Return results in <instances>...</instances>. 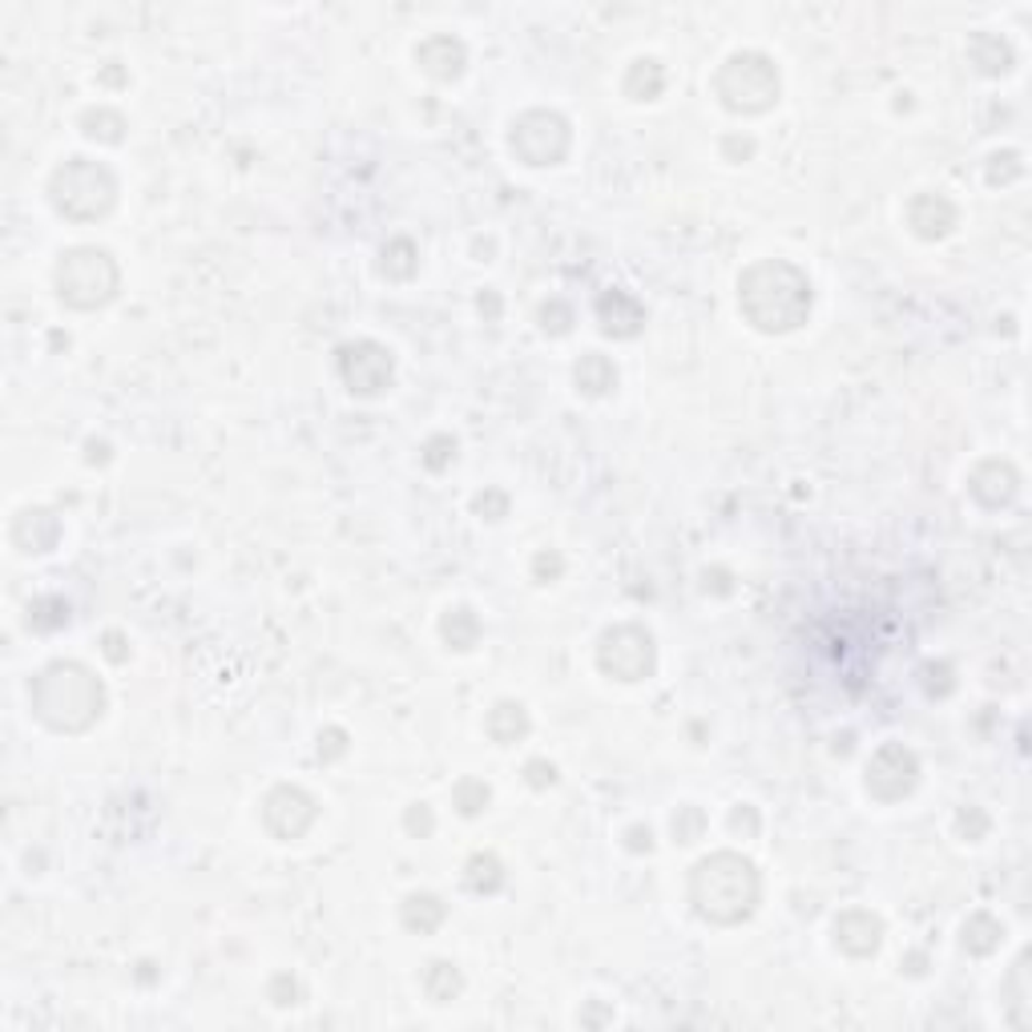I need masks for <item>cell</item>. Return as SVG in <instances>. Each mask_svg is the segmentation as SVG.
I'll return each instance as SVG.
<instances>
[{
  "instance_id": "f35d334b",
  "label": "cell",
  "mask_w": 1032,
  "mask_h": 1032,
  "mask_svg": "<svg viewBox=\"0 0 1032 1032\" xmlns=\"http://www.w3.org/2000/svg\"><path fill=\"white\" fill-rule=\"evenodd\" d=\"M403 826H408V835L428 839L432 831H436V814H432V807L428 803H412L408 807V814H403Z\"/></svg>"
},
{
  "instance_id": "f6af8a7d",
  "label": "cell",
  "mask_w": 1032,
  "mask_h": 1032,
  "mask_svg": "<svg viewBox=\"0 0 1032 1032\" xmlns=\"http://www.w3.org/2000/svg\"><path fill=\"white\" fill-rule=\"evenodd\" d=\"M102 654L109 657V662H117V665H122V662H129L126 638H122V633H117V630H109V633H105V638H102Z\"/></svg>"
},
{
  "instance_id": "4fadbf2b",
  "label": "cell",
  "mask_w": 1032,
  "mask_h": 1032,
  "mask_svg": "<svg viewBox=\"0 0 1032 1032\" xmlns=\"http://www.w3.org/2000/svg\"><path fill=\"white\" fill-rule=\"evenodd\" d=\"M884 944V919L867 912V907H847L835 916V948L839 952L855 956V960H867V956L880 952Z\"/></svg>"
},
{
  "instance_id": "f546056e",
  "label": "cell",
  "mask_w": 1032,
  "mask_h": 1032,
  "mask_svg": "<svg viewBox=\"0 0 1032 1032\" xmlns=\"http://www.w3.org/2000/svg\"><path fill=\"white\" fill-rule=\"evenodd\" d=\"M29 625L41 633L61 630V625H70V605H65L61 597H41V601L29 605Z\"/></svg>"
},
{
  "instance_id": "2e32d148",
  "label": "cell",
  "mask_w": 1032,
  "mask_h": 1032,
  "mask_svg": "<svg viewBox=\"0 0 1032 1032\" xmlns=\"http://www.w3.org/2000/svg\"><path fill=\"white\" fill-rule=\"evenodd\" d=\"M415 65L432 81H456L460 73H464V65H468V49L452 33L424 36V41L415 45Z\"/></svg>"
},
{
  "instance_id": "d6a6232c",
  "label": "cell",
  "mask_w": 1032,
  "mask_h": 1032,
  "mask_svg": "<svg viewBox=\"0 0 1032 1032\" xmlns=\"http://www.w3.org/2000/svg\"><path fill=\"white\" fill-rule=\"evenodd\" d=\"M1021 173H1024L1021 149H1000V154L988 158V182L992 186H1009L1012 178H1021Z\"/></svg>"
},
{
  "instance_id": "ee69618b",
  "label": "cell",
  "mask_w": 1032,
  "mask_h": 1032,
  "mask_svg": "<svg viewBox=\"0 0 1032 1032\" xmlns=\"http://www.w3.org/2000/svg\"><path fill=\"white\" fill-rule=\"evenodd\" d=\"M625 847H630L633 855H650V851H654V831L642 823H633L630 831H625Z\"/></svg>"
},
{
  "instance_id": "7dc6e473",
  "label": "cell",
  "mask_w": 1032,
  "mask_h": 1032,
  "mask_svg": "<svg viewBox=\"0 0 1032 1032\" xmlns=\"http://www.w3.org/2000/svg\"><path fill=\"white\" fill-rule=\"evenodd\" d=\"M476 307H481V315H488V319H496V315H501V295H496V291H484V295H481V303H476Z\"/></svg>"
},
{
  "instance_id": "44dd1931",
  "label": "cell",
  "mask_w": 1032,
  "mask_h": 1032,
  "mask_svg": "<svg viewBox=\"0 0 1032 1032\" xmlns=\"http://www.w3.org/2000/svg\"><path fill=\"white\" fill-rule=\"evenodd\" d=\"M481 633H484V625H481V618H476V609H472V605L444 609V618H440V638H444L447 650L468 654V650H476Z\"/></svg>"
},
{
  "instance_id": "277c9868",
  "label": "cell",
  "mask_w": 1032,
  "mask_h": 1032,
  "mask_svg": "<svg viewBox=\"0 0 1032 1032\" xmlns=\"http://www.w3.org/2000/svg\"><path fill=\"white\" fill-rule=\"evenodd\" d=\"M49 202L61 219L97 222L117 207V178L105 161L70 158L49 178Z\"/></svg>"
},
{
  "instance_id": "60d3db41",
  "label": "cell",
  "mask_w": 1032,
  "mask_h": 1032,
  "mask_svg": "<svg viewBox=\"0 0 1032 1032\" xmlns=\"http://www.w3.org/2000/svg\"><path fill=\"white\" fill-rule=\"evenodd\" d=\"M347 755V730L344 726H327L319 735V758L323 762H335V758Z\"/></svg>"
},
{
  "instance_id": "d6986e66",
  "label": "cell",
  "mask_w": 1032,
  "mask_h": 1032,
  "mask_svg": "<svg viewBox=\"0 0 1032 1032\" xmlns=\"http://www.w3.org/2000/svg\"><path fill=\"white\" fill-rule=\"evenodd\" d=\"M447 919V904L436 892H412L400 904V924L408 931H420V936H432Z\"/></svg>"
},
{
  "instance_id": "52a82bcc",
  "label": "cell",
  "mask_w": 1032,
  "mask_h": 1032,
  "mask_svg": "<svg viewBox=\"0 0 1032 1032\" xmlns=\"http://www.w3.org/2000/svg\"><path fill=\"white\" fill-rule=\"evenodd\" d=\"M573 146V129L557 109H525L508 129V149L516 161H525L533 170L540 166H561Z\"/></svg>"
},
{
  "instance_id": "d4e9b609",
  "label": "cell",
  "mask_w": 1032,
  "mask_h": 1032,
  "mask_svg": "<svg viewBox=\"0 0 1032 1032\" xmlns=\"http://www.w3.org/2000/svg\"><path fill=\"white\" fill-rule=\"evenodd\" d=\"M415 271H420V251H415L412 239H388L383 242V251H379V275L388 278V283H408V278H415Z\"/></svg>"
},
{
  "instance_id": "ab89813d",
  "label": "cell",
  "mask_w": 1032,
  "mask_h": 1032,
  "mask_svg": "<svg viewBox=\"0 0 1032 1032\" xmlns=\"http://www.w3.org/2000/svg\"><path fill=\"white\" fill-rule=\"evenodd\" d=\"M525 782L533 787V791H549L552 782H557V767H552L549 758H528V762H525Z\"/></svg>"
},
{
  "instance_id": "d590c367",
  "label": "cell",
  "mask_w": 1032,
  "mask_h": 1032,
  "mask_svg": "<svg viewBox=\"0 0 1032 1032\" xmlns=\"http://www.w3.org/2000/svg\"><path fill=\"white\" fill-rule=\"evenodd\" d=\"M472 513L484 516V520H501V516H508V493H501V488H484V493L472 496Z\"/></svg>"
},
{
  "instance_id": "8d00e7d4",
  "label": "cell",
  "mask_w": 1032,
  "mask_h": 1032,
  "mask_svg": "<svg viewBox=\"0 0 1032 1032\" xmlns=\"http://www.w3.org/2000/svg\"><path fill=\"white\" fill-rule=\"evenodd\" d=\"M565 573V557L557 549H545L533 557V581H540V586H552L557 577Z\"/></svg>"
},
{
  "instance_id": "4316f807",
  "label": "cell",
  "mask_w": 1032,
  "mask_h": 1032,
  "mask_svg": "<svg viewBox=\"0 0 1032 1032\" xmlns=\"http://www.w3.org/2000/svg\"><path fill=\"white\" fill-rule=\"evenodd\" d=\"M424 992L432 1004H452L464 992V976L452 960H432L424 968Z\"/></svg>"
},
{
  "instance_id": "83f0119b",
  "label": "cell",
  "mask_w": 1032,
  "mask_h": 1032,
  "mask_svg": "<svg viewBox=\"0 0 1032 1032\" xmlns=\"http://www.w3.org/2000/svg\"><path fill=\"white\" fill-rule=\"evenodd\" d=\"M464 884H468V892H476V895H496L501 887H505V863L496 860L493 851L472 855L468 867H464Z\"/></svg>"
},
{
  "instance_id": "ffe728a7",
  "label": "cell",
  "mask_w": 1032,
  "mask_h": 1032,
  "mask_svg": "<svg viewBox=\"0 0 1032 1032\" xmlns=\"http://www.w3.org/2000/svg\"><path fill=\"white\" fill-rule=\"evenodd\" d=\"M484 730H488V738L501 746H516L520 738H528V730H533V718H528V710L520 706V702H496L493 710H488V718H484Z\"/></svg>"
},
{
  "instance_id": "8fae6325",
  "label": "cell",
  "mask_w": 1032,
  "mask_h": 1032,
  "mask_svg": "<svg viewBox=\"0 0 1032 1032\" xmlns=\"http://www.w3.org/2000/svg\"><path fill=\"white\" fill-rule=\"evenodd\" d=\"M315 823H319V803H315V794L295 787V782H283L263 799V826L278 843H295Z\"/></svg>"
},
{
  "instance_id": "e575fe53",
  "label": "cell",
  "mask_w": 1032,
  "mask_h": 1032,
  "mask_svg": "<svg viewBox=\"0 0 1032 1032\" xmlns=\"http://www.w3.org/2000/svg\"><path fill=\"white\" fill-rule=\"evenodd\" d=\"M420 460H424V468L428 472H444V468H452V460H456V440L452 436H432L424 444V452H420Z\"/></svg>"
},
{
  "instance_id": "7402d4cb",
  "label": "cell",
  "mask_w": 1032,
  "mask_h": 1032,
  "mask_svg": "<svg viewBox=\"0 0 1032 1032\" xmlns=\"http://www.w3.org/2000/svg\"><path fill=\"white\" fill-rule=\"evenodd\" d=\"M573 383L581 396H589V400H601V396H609V391L618 388V368H613V359L601 356V351H589V356L577 359L573 368Z\"/></svg>"
},
{
  "instance_id": "e0dca14e",
  "label": "cell",
  "mask_w": 1032,
  "mask_h": 1032,
  "mask_svg": "<svg viewBox=\"0 0 1032 1032\" xmlns=\"http://www.w3.org/2000/svg\"><path fill=\"white\" fill-rule=\"evenodd\" d=\"M597 323H601V331H605L609 339H633V335H642V327H645V307L630 291L613 287L597 298Z\"/></svg>"
},
{
  "instance_id": "4dcf8cb0",
  "label": "cell",
  "mask_w": 1032,
  "mask_h": 1032,
  "mask_svg": "<svg viewBox=\"0 0 1032 1032\" xmlns=\"http://www.w3.org/2000/svg\"><path fill=\"white\" fill-rule=\"evenodd\" d=\"M670 831H674V843H698V839L706 835V814H702V807H694V803L677 807L674 819H670Z\"/></svg>"
},
{
  "instance_id": "484cf974",
  "label": "cell",
  "mask_w": 1032,
  "mask_h": 1032,
  "mask_svg": "<svg viewBox=\"0 0 1032 1032\" xmlns=\"http://www.w3.org/2000/svg\"><path fill=\"white\" fill-rule=\"evenodd\" d=\"M621 89H625L630 102H657L665 89V70L654 57H638L625 73V81H621Z\"/></svg>"
},
{
  "instance_id": "8992f818",
  "label": "cell",
  "mask_w": 1032,
  "mask_h": 1032,
  "mask_svg": "<svg viewBox=\"0 0 1032 1032\" xmlns=\"http://www.w3.org/2000/svg\"><path fill=\"white\" fill-rule=\"evenodd\" d=\"M714 93H718V102H723L730 114H743V117L767 114L782 93L779 65H775V57L758 53V49L730 53V57L723 61V70L714 73Z\"/></svg>"
},
{
  "instance_id": "cb8c5ba5",
  "label": "cell",
  "mask_w": 1032,
  "mask_h": 1032,
  "mask_svg": "<svg viewBox=\"0 0 1032 1032\" xmlns=\"http://www.w3.org/2000/svg\"><path fill=\"white\" fill-rule=\"evenodd\" d=\"M81 134L89 141H97V146H117V141L126 138V117L117 114L114 105H89L85 114L77 117Z\"/></svg>"
},
{
  "instance_id": "9c48e42d",
  "label": "cell",
  "mask_w": 1032,
  "mask_h": 1032,
  "mask_svg": "<svg viewBox=\"0 0 1032 1032\" xmlns=\"http://www.w3.org/2000/svg\"><path fill=\"white\" fill-rule=\"evenodd\" d=\"M391 376H396V359L376 339H351V344L339 347V379L359 400L383 396L391 388Z\"/></svg>"
},
{
  "instance_id": "30bf717a",
  "label": "cell",
  "mask_w": 1032,
  "mask_h": 1032,
  "mask_svg": "<svg viewBox=\"0 0 1032 1032\" xmlns=\"http://www.w3.org/2000/svg\"><path fill=\"white\" fill-rule=\"evenodd\" d=\"M867 794L875 803H899L919 787V758L904 743H884L867 762Z\"/></svg>"
},
{
  "instance_id": "836d02e7",
  "label": "cell",
  "mask_w": 1032,
  "mask_h": 1032,
  "mask_svg": "<svg viewBox=\"0 0 1032 1032\" xmlns=\"http://www.w3.org/2000/svg\"><path fill=\"white\" fill-rule=\"evenodd\" d=\"M924 689H928V698H948L956 689V670L948 662H928L924 670Z\"/></svg>"
},
{
  "instance_id": "5bb4252c",
  "label": "cell",
  "mask_w": 1032,
  "mask_h": 1032,
  "mask_svg": "<svg viewBox=\"0 0 1032 1032\" xmlns=\"http://www.w3.org/2000/svg\"><path fill=\"white\" fill-rule=\"evenodd\" d=\"M907 227L924 242H940L960 227V210L944 194H916L907 202Z\"/></svg>"
},
{
  "instance_id": "1f68e13d",
  "label": "cell",
  "mask_w": 1032,
  "mask_h": 1032,
  "mask_svg": "<svg viewBox=\"0 0 1032 1032\" xmlns=\"http://www.w3.org/2000/svg\"><path fill=\"white\" fill-rule=\"evenodd\" d=\"M540 331L552 335V339H561V335L573 331V307L565 303V298H549V303H540Z\"/></svg>"
},
{
  "instance_id": "3957f363",
  "label": "cell",
  "mask_w": 1032,
  "mask_h": 1032,
  "mask_svg": "<svg viewBox=\"0 0 1032 1032\" xmlns=\"http://www.w3.org/2000/svg\"><path fill=\"white\" fill-rule=\"evenodd\" d=\"M29 706L36 723L57 735H85L105 714V686L89 665L49 662L29 686Z\"/></svg>"
},
{
  "instance_id": "bcb514c9",
  "label": "cell",
  "mask_w": 1032,
  "mask_h": 1032,
  "mask_svg": "<svg viewBox=\"0 0 1032 1032\" xmlns=\"http://www.w3.org/2000/svg\"><path fill=\"white\" fill-rule=\"evenodd\" d=\"M723 154H726V158H750V154H755V141H750V138H726L723 141Z\"/></svg>"
},
{
  "instance_id": "b9f144b4",
  "label": "cell",
  "mask_w": 1032,
  "mask_h": 1032,
  "mask_svg": "<svg viewBox=\"0 0 1032 1032\" xmlns=\"http://www.w3.org/2000/svg\"><path fill=\"white\" fill-rule=\"evenodd\" d=\"M956 826H960V835H968V843H980L988 835V814L980 807H968V811H960Z\"/></svg>"
},
{
  "instance_id": "6da1fadb",
  "label": "cell",
  "mask_w": 1032,
  "mask_h": 1032,
  "mask_svg": "<svg viewBox=\"0 0 1032 1032\" xmlns=\"http://www.w3.org/2000/svg\"><path fill=\"white\" fill-rule=\"evenodd\" d=\"M738 307L755 331L787 335L811 319L814 287L787 259H758L738 278Z\"/></svg>"
},
{
  "instance_id": "f1b7e54d",
  "label": "cell",
  "mask_w": 1032,
  "mask_h": 1032,
  "mask_svg": "<svg viewBox=\"0 0 1032 1032\" xmlns=\"http://www.w3.org/2000/svg\"><path fill=\"white\" fill-rule=\"evenodd\" d=\"M488 803H493V791H488V782L481 779H460L456 787H452V807H456L464 819H476V814L488 811Z\"/></svg>"
},
{
  "instance_id": "5b68a950",
  "label": "cell",
  "mask_w": 1032,
  "mask_h": 1032,
  "mask_svg": "<svg viewBox=\"0 0 1032 1032\" xmlns=\"http://www.w3.org/2000/svg\"><path fill=\"white\" fill-rule=\"evenodd\" d=\"M53 283H57V298L65 307L97 310L117 298L122 266L114 263V254L105 251V246H70L57 259Z\"/></svg>"
},
{
  "instance_id": "74e56055",
  "label": "cell",
  "mask_w": 1032,
  "mask_h": 1032,
  "mask_svg": "<svg viewBox=\"0 0 1032 1032\" xmlns=\"http://www.w3.org/2000/svg\"><path fill=\"white\" fill-rule=\"evenodd\" d=\"M266 997L275 1000L278 1009H291V1004L303 1000V988H298V980L291 972H278L275 980H271V988H266Z\"/></svg>"
},
{
  "instance_id": "7c38bea8",
  "label": "cell",
  "mask_w": 1032,
  "mask_h": 1032,
  "mask_svg": "<svg viewBox=\"0 0 1032 1032\" xmlns=\"http://www.w3.org/2000/svg\"><path fill=\"white\" fill-rule=\"evenodd\" d=\"M968 493L976 496V505L984 508H1009L1021 493V472L1012 468L1009 460H980L968 476Z\"/></svg>"
},
{
  "instance_id": "603a6c76",
  "label": "cell",
  "mask_w": 1032,
  "mask_h": 1032,
  "mask_svg": "<svg viewBox=\"0 0 1032 1032\" xmlns=\"http://www.w3.org/2000/svg\"><path fill=\"white\" fill-rule=\"evenodd\" d=\"M1004 944V924H1000L992 912H976V916L963 919L960 928V948L968 956H992Z\"/></svg>"
},
{
  "instance_id": "7bdbcfd3",
  "label": "cell",
  "mask_w": 1032,
  "mask_h": 1032,
  "mask_svg": "<svg viewBox=\"0 0 1032 1032\" xmlns=\"http://www.w3.org/2000/svg\"><path fill=\"white\" fill-rule=\"evenodd\" d=\"M730 831L743 839H755L758 835V811L750 803L735 807V814H730Z\"/></svg>"
},
{
  "instance_id": "c3c4849f",
  "label": "cell",
  "mask_w": 1032,
  "mask_h": 1032,
  "mask_svg": "<svg viewBox=\"0 0 1032 1032\" xmlns=\"http://www.w3.org/2000/svg\"><path fill=\"white\" fill-rule=\"evenodd\" d=\"M85 447H89V456H85L89 464H105V460H109V444H105V440H102V444H97V440H89Z\"/></svg>"
},
{
  "instance_id": "7a4b0ae2",
  "label": "cell",
  "mask_w": 1032,
  "mask_h": 1032,
  "mask_svg": "<svg viewBox=\"0 0 1032 1032\" xmlns=\"http://www.w3.org/2000/svg\"><path fill=\"white\" fill-rule=\"evenodd\" d=\"M689 904L714 928H738L762 904V875L738 851H714L689 872Z\"/></svg>"
},
{
  "instance_id": "ba28073f",
  "label": "cell",
  "mask_w": 1032,
  "mask_h": 1032,
  "mask_svg": "<svg viewBox=\"0 0 1032 1032\" xmlns=\"http://www.w3.org/2000/svg\"><path fill=\"white\" fill-rule=\"evenodd\" d=\"M657 665V645L654 633L642 625H613L597 638V670L613 682H645Z\"/></svg>"
},
{
  "instance_id": "ac0fdd59",
  "label": "cell",
  "mask_w": 1032,
  "mask_h": 1032,
  "mask_svg": "<svg viewBox=\"0 0 1032 1032\" xmlns=\"http://www.w3.org/2000/svg\"><path fill=\"white\" fill-rule=\"evenodd\" d=\"M968 61L984 77H1004L1017 65V53H1012V45L1000 33H972L968 36Z\"/></svg>"
},
{
  "instance_id": "9a60e30c",
  "label": "cell",
  "mask_w": 1032,
  "mask_h": 1032,
  "mask_svg": "<svg viewBox=\"0 0 1032 1032\" xmlns=\"http://www.w3.org/2000/svg\"><path fill=\"white\" fill-rule=\"evenodd\" d=\"M9 540L24 557H45V552L57 549L61 520L49 513V508H24V513H17V520H12Z\"/></svg>"
}]
</instances>
